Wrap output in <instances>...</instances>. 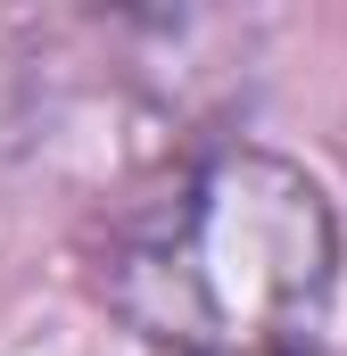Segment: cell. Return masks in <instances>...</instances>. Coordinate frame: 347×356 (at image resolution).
Wrapping results in <instances>:
<instances>
[{
    "instance_id": "1",
    "label": "cell",
    "mask_w": 347,
    "mask_h": 356,
    "mask_svg": "<svg viewBox=\"0 0 347 356\" xmlns=\"http://www.w3.org/2000/svg\"><path fill=\"white\" fill-rule=\"evenodd\" d=\"M99 290L174 356H314L339 290L331 191L281 149L223 141L116 216Z\"/></svg>"
}]
</instances>
